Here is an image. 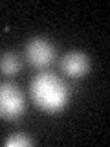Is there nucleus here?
I'll return each instance as SVG.
<instances>
[{
  "instance_id": "obj_6",
  "label": "nucleus",
  "mask_w": 110,
  "mask_h": 147,
  "mask_svg": "<svg viewBox=\"0 0 110 147\" xmlns=\"http://www.w3.org/2000/svg\"><path fill=\"white\" fill-rule=\"evenodd\" d=\"M4 144H6V147H26V145H33L35 142L26 134H11Z\"/></svg>"
},
{
  "instance_id": "obj_1",
  "label": "nucleus",
  "mask_w": 110,
  "mask_h": 147,
  "mask_svg": "<svg viewBox=\"0 0 110 147\" xmlns=\"http://www.w3.org/2000/svg\"><path fill=\"white\" fill-rule=\"evenodd\" d=\"M30 96L40 110L53 114L66 107L70 90L59 76L52 72H40L30 83Z\"/></svg>"
},
{
  "instance_id": "obj_2",
  "label": "nucleus",
  "mask_w": 110,
  "mask_h": 147,
  "mask_svg": "<svg viewBox=\"0 0 110 147\" xmlns=\"http://www.w3.org/2000/svg\"><path fill=\"white\" fill-rule=\"evenodd\" d=\"M26 110V99L15 83L0 85V118L6 121L18 119Z\"/></svg>"
},
{
  "instance_id": "obj_4",
  "label": "nucleus",
  "mask_w": 110,
  "mask_h": 147,
  "mask_svg": "<svg viewBox=\"0 0 110 147\" xmlns=\"http://www.w3.org/2000/svg\"><path fill=\"white\" fill-rule=\"evenodd\" d=\"M61 70L62 74H66L68 77H79L86 76L90 70V57L85 52H79V50H72V52L64 53L61 59Z\"/></svg>"
},
{
  "instance_id": "obj_5",
  "label": "nucleus",
  "mask_w": 110,
  "mask_h": 147,
  "mask_svg": "<svg viewBox=\"0 0 110 147\" xmlns=\"http://www.w3.org/2000/svg\"><path fill=\"white\" fill-rule=\"evenodd\" d=\"M20 68H22L20 57H18L15 52H4L0 55V70H2L4 76L13 77L20 72Z\"/></svg>"
},
{
  "instance_id": "obj_3",
  "label": "nucleus",
  "mask_w": 110,
  "mask_h": 147,
  "mask_svg": "<svg viewBox=\"0 0 110 147\" xmlns=\"http://www.w3.org/2000/svg\"><path fill=\"white\" fill-rule=\"evenodd\" d=\"M26 59L31 66L44 68L53 63L55 59V48L46 37H33L26 44Z\"/></svg>"
}]
</instances>
